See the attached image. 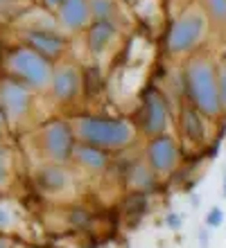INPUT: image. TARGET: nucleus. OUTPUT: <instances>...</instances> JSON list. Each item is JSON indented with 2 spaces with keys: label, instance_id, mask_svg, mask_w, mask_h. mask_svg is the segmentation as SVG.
<instances>
[{
  "label": "nucleus",
  "instance_id": "1",
  "mask_svg": "<svg viewBox=\"0 0 226 248\" xmlns=\"http://www.w3.org/2000/svg\"><path fill=\"white\" fill-rule=\"evenodd\" d=\"M77 133L90 147H122L134 138V129L127 122L100 118H82Z\"/></svg>",
  "mask_w": 226,
  "mask_h": 248
},
{
  "label": "nucleus",
  "instance_id": "2",
  "mask_svg": "<svg viewBox=\"0 0 226 248\" xmlns=\"http://www.w3.org/2000/svg\"><path fill=\"white\" fill-rule=\"evenodd\" d=\"M188 81H190V93H192L194 104L199 106L204 113L215 115L222 108L220 91L215 84L213 68L206 61H192L190 70H188Z\"/></svg>",
  "mask_w": 226,
  "mask_h": 248
},
{
  "label": "nucleus",
  "instance_id": "3",
  "mask_svg": "<svg viewBox=\"0 0 226 248\" xmlns=\"http://www.w3.org/2000/svg\"><path fill=\"white\" fill-rule=\"evenodd\" d=\"M12 70L30 86L43 88L50 81V65L39 52L32 50H16L12 54Z\"/></svg>",
  "mask_w": 226,
  "mask_h": 248
},
{
  "label": "nucleus",
  "instance_id": "4",
  "mask_svg": "<svg viewBox=\"0 0 226 248\" xmlns=\"http://www.w3.org/2000/svg\"><path fill=\"white\" fill-rule=\"evenodd\" d=\"M204 30H206V20L199 12L186 14L181 20H176L172 32H170V50L172 52H181V50H188L192 47L197 41L204 36Z\"/></svg>",
  "mask_w": 226,
  "mask_h": 248
},
{
  "label": "nucleus",
  "instance_id": "5",
  "mask_svg": "<svg viewBox=\"0 0 226 248\" xmlns=\"http://www.w3.org/2000/svg\"><path fill=\"white\" fill-rule=\"evenodd\" d=\"M45 149H48V156L59 160V163H64L66 158L70 156L72 138L70 129L64 122H54L48 126V131H45Z\"/></svg>",
  "mask_w": 226,
  "mask_h": 248
},
{
  "label": "nucleus",
  "instance_id": "6",
  "mask_svg": "<svg viewBox=\"0 0 226 248\" xmlns=\"http://www.w3.org/2000/svg\"><path fill=\"white\" fill-rule=\"evenodd\" d=\"M30 106V95L20 84L16 81H5L0 86V108L9 115V118H18L27 111Z\"/></svg>",
  "mask_w": 226,
  "mask_h": 248
},
{
  "label": "nucleus",
  "instance_id": "7",
  "mask_svg": "<svg viewBox=\"0 0 226 248\" xmlns=\"http://www.w3.org/2000/svg\"><path fill=\"white\" fill-rule=\"evenodd\" d=\"M149 160L156 171H170L176 165V144L170 136H158L149 142Z\"/></svg>",
  "mask_w": 226,
  "mask_h": 248
},
{
  "label": "nucleus",
  "instance_id": "8",
  "mask_svg": "<svg viewBox=\"0 0 226 248\" xmlns=\"http://www.w3.org/2000/svg\"><path fill=\"white\" fill-rule=\"evenodd\" d=\"M142 126H145V131L149 136L161 133L168 126V111H165L163 99L156 93H147V97H145V120H142Z\"/></svg>",
  "mask_w": 226,
  "mask_h": 248
},
{
  "label": "nucleus",
  "instance_id": "9",
  "mask_svg": "<svg viewBox=\"0 0 226 248\" xmlns=\"http://www.w3.org/2000/svg\"><path fill=\"white\" fill-rule=\"evenodd\" d=\"M54 93H57V97L61 99H68L72 97L75 93H77L79 88V75L77 70L72 68V65H66V68H61V70L54 72Z\"/></svg>",
  "mask_w": 226,
  "mask_h": 248
},
{
  "label": "nucleus",
  "instance_id": "10",
  "mask_svg": "<svg viewBox=\"0 0 226 248\" xmlns=\"http://www.w3.org/2000/svg\"><path fill=\"white\" fill-rule=\"evenodd\" d=\"M61 20L66 27H82L88 20V2L86 0H64L61 5Z\"/></svg>",
  "mask_w": 226,
  "mask_h": 248
},
{
  "label": "nucleus",
  "instance_id": "11",
  "mask_svg": "<svg viewBox=\"0 0 226 248\" xmlns=\"http://www.w3.org/2000/svg\"><path fill=\"white\" fill-rule=\"evenodd\" d=\"M113 36H116V27L111 25L109 20H97L88 34V43L95 52H102L104 47L109 46V41L113 39Z\"/></svg>",
  "mask_w": 226,
  "mask_h": 248
},
{
  "label": "nucleus",
  "instance_id": "12",
  "mask_svg": "<svg viewBox=\"0 0 226 248\" xmlns=\"http://www.w3.org/2000/svg\"><path fill=\"white\" fill-rule=\"evenodd\" d=\"M30 41L36 47V52H43V54H59L61 47H64V41L50 32H32Z\"/></svg>",
  "mask_w": 226,
  "mask_h": 248
},
{
  "label": "nucleus",
  "instance_id": "13",
  "mask_svg": "<svg viewBox=\"0 0 226 248\" xmlns=\"http://www.w3.org/2000/svg\"><path fill=\"white\" fill-rule=\"evenodd\" d=\"M66 183H68V178L59 167H48L39 174V185L45 192H59L66 187Z\"/></svg>",
  "mask_w": 226,
  "mask_h": 248
},
{
  "label": "nucleus",
  "instance_id": "14",
  "mask_svg": "<svg viewBox=\"0 0 226 248\" xmlns=\"http://www.w3.org/2000/svg\"><path fill=\"white\" fill-rule=\"evenodd\" d=\"M183 133H186V138L190 142H201L204 140V126H201L199 115L192 108L183 111Z\"/></svg>",
  "mask_w": 226,
  "mask_h": 248
},
{
  "label": "nucleus",
  "instance_id": "15",
  "mask_svg": "<svg viewBox=\"0 0 226 248\" xmlns=\"http://www.w3.org/2000/svg\"><path fill=\"white\" fill-rule=\"evenodd\" d=\"M77 160L79 163H84L86 167H90V170H102L104 165H106V156H104L97 147H90V144L79 147L77 149Z\"/></svg>",
  "mask_w": 226,
  "mask_h": 248
},
{
  "label": "nucleus",
  "instance_id": "16",
  "mask_svg": "<svg viewBox=\"0 0 226 248\" xmlns=\"http://www.w3.org/2000/svg\"><path fill=\"white\" fill-rule=\"evenodd\" d=\"M90 14L97 20H109L113 16V5L111 0H90Z\"/></svg>",
  "mask_w": 226,
  "mask_h": 248
},
{
  "label": "nucleus",
  "instance_id": "17",
  "mask_svg": "<svg viewBox=\"0 0 226 248\" xmlns=\"http://www.w3.org/2000/svg\"><path fill=\"white\" fill-rule=\"evenodd\" d=\"M131 183H136L138 187H152L154 185V178H152V174H149L147 170H142V167H136L134 171H131Z\"/></svg>",
  "mask_w": 226,
  "mask_h": 248
},
{
  "label": "nucleus",
  "instance_id": "18",
  "mask_svg": "<svg viewBox=\"0 0 226 248\" xmlns=\"http://www.w3.org/2000/svg\"><path fill=\"white\" fill-rule=\"evenodd\" d=\"M145 196L142 194H134L127 199V203H124V208H127V212H142L145 210Z\"/></svg>",
  "mask_w": 226,
  "mask_h": 248
},
{
  "label": "nucleus",
  "instance_id": "19",
  "mask_svg": "<svg viewBox=\"0 0 226 248\" xmlns=\"http://www.w3.org/2000/svg\"><path fill=\"white\" fill-rule=\"evenodd\" d=\"M208 7L215 18L226 20V0H208Z\"/></svg>",
  "mask_w": 226,
  "mask_h": 248
},
{
  "label": "nucleus",
  "instance_id": "20",
  "mask_svg": "<svg viewBox=\"0 0 226 248\" xmlns=\"http://www.w3.org/2000/svg\"><path fill=\"white\" fill-rule=\"evenodd\" d=\"M222 221H224V212H222L220 208H213L210 212H208L206 223L210 226V228H217V226H222Z\"/></svg>",
  "mask_w": 226,
  "mask_h": 248
},
{
  "label": "nucleus",
  "instance_id": "21",
  "mask_svg": "<svg viewBox=\"0 0 226 248\" xmlns=\"http://www.w3.org/2000/svg\"><path fill=\"white\" fill-rule=\"evenodd\" d=\"M220 99L222 102H226V70H224V75H222V84H220Z\"/></svg>",
  "mask_w": 226,
  "mask_h": 248
},
{
  "label": "nucleus",
  "instance_id": "22",
  "mask_svg": "<svg viewBox=\"0 0 226 248\" xmlns=\"http://www.w3.org/2000/svg\"><path fill=\"white\" fill-rule=\"evenodd\" d=\"M168 223H170V226H172V228H176V226H179V223H181V217H176V215H170V217H168Z\"/></svg>",
  "mask_w": 226,
  "mask_h": 248
},
{
  "label": "nucleus",
  "instance_id": "23",
  "mask_svg": "<svg viewBox=\"0 0 226 248\" xmlns=\"http://www.w3.org/2000/svg\"><path fill=\"white\" fill-rule=\"evenodd\" d=\"M9 223V217H7L5 210H0V226H7Z\"/></svg>",
  "mask_w": 226,
  "mask_h": 248
},
{
  "label": "nucleus",
  "instance_id": "24",
  "mask_svg": "<svg viewBox=\"0 0 226 248\" xmlns=\"http://www.w3.org/2000/svg\"><path fill=\"white\" fill-rule=\"evenodd\" d=\"M9 2H12V0H0V14L9 9Z\"/></svg>",
  "mask_w": 226,
  "mask_h": 248
},
{
  "label": "nucleus",
  "instance_id": "25",
  "mask_svg": "<svg viewBox=\"0 0 226 248\" xmlns=\"http://www.w3.org/2000/svg\"><path fill=\"white\" fill-rule=\"evenodd\" d=\"M64 0H48V7H61Z\"/></svg>",
  "mask_w": 226,
  "mask_h": 248
},
{
  "label": "nucleus",
  "instance_id": "26",
  "mask_svg": "<svg viewBox=\"0 0 226 248\" xmlns=\"http://www.w3.org/2000/svg\"><path fill=\"white\" fill-rule=\"evenodd\" d=\"M2 165H5V151L0 149V178H2Z\"/></svg>",
  "mask_w": 226,
  "mask_h": 248
},
{
  "label": "nucleus",
  "instance_id": "27",
  "mask_svg": "<svg viewBox=\"0 0 226 248\" xmlns=\"http://www.w3.org/2000/svg\"><path fill=\"white\" fill-rule=\"evenodd\" d=\"M2 126H5V113L0 108V133H2Z\"/></svg>",
  "mask_w": 226,
  "mask_h": 248
},
{
  "label": "nucleus",
  "instance_id": "28",
  "mask_svg": "<svg viewBox=\"0 0 226 248\" xmlns=\"http://www.w3.org/2000/svg\"><path fill=\"white\" fill-rule=\"evenodd\" d=\"M224 194H226V176H224Z\"/></svg>",
  "mask_w": 226,
  "mask_h": 248
},
{
  "label": "nucleus",
  "instance_id": "29",
  "mask_svg": "<svg viewBox=\"0 0 226 248\" xmlns=\"http://www.w3.org/2000/svg\"><path fill=\"white\" fill-rule=\"evenodd\" d=\"M0 248H7V246H5V244H0Z\"/></svg>",
  "mask_w": 226,
  "mask_h": 248
}]
</instances>
